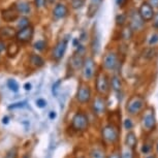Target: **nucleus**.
Instances as JSON below:
<instances>
[{"instance_id": "a19ab883", "label": "nucleus", "mask_w": 158, "mask_h": 158, "mask_svg": "<svg viewBox=\"0 0 158 158\" xmlns=\"http://www.w3.org/2000/svg\"><path fill=\"white\" fill-rule=\"evenodd\" d=\"M58 0H47V2L48 3H50V4H53V3H58Z\"/></svg>"}, {"instance_id": "6ab92c4d", "label": "nucleus", "mask_w": 158, "mask_h": 158, "mask_svg": "<svg viewBox=\"0 0 158 158\" xmlns=\"http://www.w3.org/2000/svg\"><path fill=\"white\" fill-rule=\"evenodd\" d=\"M136 144H138V139H136L135 133L132 132V131L127 132L126 136H125V145H126V147L130 149V150H135Z\"/></svg>"}, {"instance_id": "c756f323", "label": "nucleus", "mask_w": 158, "mask_h": 158, "mask_svg": "<svg viewBox=\"0 0 158 158\" xmlns=\"http://www.w3.org/2000/svg\"><path fill=\"white\" fill-rule=\"evenodd\" d=\"M18 154H19V152H18V149L16 147L10 149L6 154H5L4 158H18Z\"/></svg>"}, {"instance_id": "dca6fc26", "label": "nucleus", "mask_w": 158, "mask_h": 158, "mask_svg": "<svg viewBox=\"0 0 158 158\" xmlns=\"http://www.w3.org/2000/svg\"><path fill=\"white\" fill-rule=\"evenodd\" d=\"M17 30L11 26H3L0 27V40H10L16 38Z\"/></svg>"}, {"instance_id": "f704fd0d", "label": "nucleus", "mask_w": 158, "mask_h": 158, "mask_svg": "<svg viewBox=\"0 0 158 158\" xmlns=\"http://www.w3.org/2000/svg\"><path fill=\"white\" fill-rule=\"evenodd\" d=\"M124 127H125V129L130 130L131 128L133 127V123H132V121H131L130 119H126V120L124 121Z\"/></svg>"}, {"instance_id": "393cba45", "label": "nucleus", "mask_w": 158, "mask_h": 158, "mask_svg": "<svg viewBox=\"0 0 158 158\" xmlns=\"http://www.w3.org/2000/svg\"><path fill=\"white\" fill-rule=\"evenodd\" d=\"M132 34H133V31H132V29L130 28V26H127V27L123 28V30L121 31V37L125 40H131Z\"/></svg>"}, {"instance_id": "f8f14e48", "label": "nucleus", "mask_w": 158, "mask_h": 158, "mask_svg": "<svg viewBox=\"0 0 158 158\" xmlns=\"http://www.w3.org/2000/svg\"><path fill=\"white\" fill-rule=\"evenodd\" d=\"M77 100L80 103L85 104L91 100V89L87 84H81L77 92Z\"/></svg>"}, {"instance_id": "4c0bfd02", "label": "nucleus", "mask_w": 158, "mask_h": 158, "mask_svg": "<svg viewBox=\"0 0 158 158\" xmlns=\"http://www.w3.org/2000/svg\"><path fill=\"white\" fill-rule=\"evenodd\" d=\"M106 158H122V157H121V154L118 153V152H113V153L110 154Z\"/></svg>"}, {"instance_id": "cd10ccee", "label": "nucleus", "mask_w": 158, "mask_h": 158, "mask_svg": "<svg viewBox=\"0 0 158 158\" xmlns=\"http://www.w3.org/2000/svg\"><path fill=\"white\" fill-rule=\"evenodd\" d=\"M126 21H127V17H126V15H124V14H120L116 17V24H117L118 26H124Z\"/></svg>"}, {"instance_id": "f257e3e1", "label": "nucleus", "mask_w": 158, "mask_h": 158, "mask_svg": "<svg viewBox=\"0 0 158 158\" xmlns=\"http://www.w3.org/2000/svg\"><path fill=\"white\" fill-rule=\"evenodd\" d=\"M101 138L106 144L114 145L119 141L120 138V131L118 127L114 124H108L102 127L101 130Z\"/></svg>"}, {"instance_id": "e433bc0d", "label": "nucleus", "mask_w": 158, "mask_h": 158, "mask_svg": "<svg viewBox=\"0 0 158 158\" xmlns=\"http://www.w3.org/2000/svg\"><path fill=\"white\" fill-rule=\"evenodd\" d=\"M36 104H37L38 106H40V108H44V106H46L47 101L44 100V99H41V98H40V99L36 100Z\"/></svg>"}, {"instance_id": "58836bf2", "label": "nucleus", "mask_w": 158, "mask_h": 158, "mask_svg": "<svg viewBox=\"0 0 158 158\" xmlns=\"http://www.w3.org/2000/svg\"><path fill=\"white\" fill-rule=\"evenodd\" d=\"M149 4L152 7H158V0H149Z\"/></svg>"}, {"instance_id": "20e7f679", "label": "nucleus", "mask_w": 158, "mask_h": 158, "mask_svg": "<svg viewBox=\"0 0 158 158\" xmlns=\"http://www.w3.org/2000/svg\"><path fill=\"white\" fill-rule=\"evenodd\" d=\"M95 87L96 91L101 96H106L110 92L111 86H110V79L104 73H98L95 81Z\"/></svg>"}, {"instance_id": "ddd939ff", "label": "nucleus", "mask_w": 158, "mask_h": 158, "mask_svg": "<svg viewBox=\"0 0 158 158\" xmlns=\"http://www.w3.org/2000/svg\"><path fill=\"white\" fill-rule=\"evenodd\" d=\"M19 11H18L16 4H11L10 6H8L4 10H1V18L4 22L6 23H10V22H15L16 20L19 19Z\"/></svg>"}, {"instance_id": "7c9ffc66", "label": "nucleus", "mask_w": 158, "mask_h": 158, "mask_svg": "<svg viewBox=\"0 0 158 158\" xmlns=\"http://www.w3.org/2000/svg\"><path fill=\"white\" fill-rule=\"evenodd\" d=\"M7 86H8V88H10V90L14 91V92H17L18 90H19V84L16 82V80H13V79L8 80Z\"/></svg>"}, {"instance_id": "4468645a", "label": "nucleus", "mask_w": 158, "mask_h": 158, "mask_svg": "<svg viewBox=\"0 0 158 158\" xmlns=\"http://www.w3.org/2000/svg\"><path fill=\"white\" fill-rule=\"evenodd\" d=\"M53 18L55 20H62L68 15V7L66 4L62 3V2H58L53 8L52 11Z\"/></svg>"}, {"instance_id": "aec40b11", "label": "nucleus", "mask_w": 158, "mask_h": 158, "mask_svg": "<svg viewBox=\"0 0 158 158\" xmlns=\"http://www.w3.org/2000/svg\"><path fill=\"white\" fill-rule=\"evenodd\" d=\"M29 63H30L31 66H33V68H40L44 65V60L41 56L32 53L30 57H29Z\"/></svg>"}, {"instance_id": "ea45409f", "label": "nucleus", "mask_w": 158, "mask_h": 158, "mask_svg": "<svg viewBox=\"0 0 158 158\" xmlns=\"http://www.w3.org/2000/svg\"><path fill=\"white\" fill-rule=\"evenodd\" d=\"M116 3H117V5H119V6H122L124 3V0H116Z\"/></svg>"}, {"instance_id": "f3484780", "label": "nucleus", "mask_w": 158, "mask_h": 158, "mask_svg": "<svg viewBox=\"0 0 158 158\" xmlns=\"http://www.w3.org/2000/svg\"><path fill=\"white\" fill-rule=\"evenodd\" d=\"M103 0H90L87 10V16L89 18H93L96 15L98 8H99L100 4L102 3Z\"/></svg>"}, {"instance_id": "6e6552de", "label": "nucleus", "mask_w": 158, "mask_h": 158, "mask_svg": "<svg viewBox=\"0 0 158 158\" xmlns=\"http://www.w3.org/2000/svg\"><path fill=\"white\" fill-rule=\"evenodd\" d=\"M119 64V58L118 55L115 52H109L104 55V57L102 59V66L104 67V69L106 70H115L118 67Z\"/></svg>"}, {"instance_id": "9d476101", "label": "nucleus", "mask_w": 158, "mask_h": 158, "mask_svg": "<svg viewBox=\"0 0 158 158\" xmlns=\"http://www.w3.org/2000/svg\"><path fill=\"white\" fill-rule=\"evenodd\" d=\"M95 67H96V64H95L93 58L91 57L85 58L84 64H83L82 68H83V77H84L86 81H90L92 77H94Z\"/></svg>"}, {"instance_id": "a878e982", "label": "nucleus", "mask_w": 158, "mask_h": 158, "mask_svg": "<svg viewBox=\"0 0 158 158\" xmlns=\"http://www.w3.org/2000/svg\"><path fill=\"white\" fill-rule=\"evenodd\" d=\"M31 24H30V20L28 19L27 17H21L19 18V22H18V28H19V30L20 29H23V28H25V27H28V26H30Z\"/></svg>"}, {"instance_id": "5701e85b", "label": "nucleus", "mask_w": 158, "mask_h": 158, "mask_svg": "<svg viewBox=\"0 0 158 158\" xmlns=\"http://www.w3.org/2000/svg\"><path fill=\"white\" fill-rule=\"evenodd\" d=\"M91 48H92V52L93 54H97L99 52L100 49V40H99V35L95 33L92 37V43H91Z\"/></svg>"}, {"instance_id": "7ed1b4c3", "label": "nucleus", "mask_w": 158, "mask_h": 158, "mask_svg": "<svg viewBox=\"0 0 158 158\" xmlns=\"http://www.w3.org/2000/svg\"><path fill=\"white\" fill-rule=\"evenodd\" d=\"M89 127V119L83 112H77L71 119V128L76 131H85Z\"/></svg>"}, {"instance_id": "b1692460", "label": "nucleus", "mask_w": 158, "mask_h": 158, "mask_svg": "<svg viewBox=\"0 0 158 158\" xmlns=\"http://www.w3.org/2000/svg\"><path fill=\"white\" fill-rule=\"evenodd\" d=\"M89 155H90V158H106L104 151L100 148H93Z\"/></svg>"}, {"instance_id": "2f4dec72", "label": "nucleus", "mask_w": 158, "mask_h": 158, "mask_svg": "<svg viewBox=\"0 0 158 158\" xmlns=\"http://www.w3.org/2000/svg\"><path fill=\"white\" fill-rule=\"evenodd\" d=\"M34 4L37 8H43L46 6L47 0H34Z\"/></svg>"}, {"instance_id": "9b49d317", "label": "nucleus", "mask_w": 158, "mask_h": 158, "mask_svg": "<svg viewBox=\"0 0 158 158\" xmlns=\"http://www.w3.org/2000/svg\"><path fill=\"white\" fill-rule=\"evenodd\" d=\"M106 106H108V104H106V100L103 96L95 97L92 101V111L98 117L106 114Z\"/></svg>"}, {"instance_id": "473e14b6", "label": "nucleus", "mask_w": 158, "mask_h": 158, "mask_svg": "<svg viewBox=\"0 0 158 158\" xmlns=\"http://www.w3.org/2000/svg\"><path fill=\"white\" fill-rule=\"evenodd\" d=\"M121 157L122 158H133V154H132V151L130 149L127 148V150H125L123 153L121 154Z\"/></svg>"}, {"instance_id": "f03ea898", "label": "nucleus", "mask_w": 158, "mask_h": 158, "mask_svg": "<svg viewBox=\"0 0 158 158\" xmlns=\"http://www.w3.org/2000/svg\"><path fill=\"white\" fill-rule=\"evenodd\" d=\"M145 106V100L144 98L139 96V95H133L128 99L126 103V111L128 114L135 116L139 114Z\"/></svg>"}, {"instance_id": "bb28decb", "label": "nucleus", "mask_w": 158, "mask_h": 158, "mask_svg": "<svg viewBox=\"0 0 158 158\" xmlns=\"http://www.w3.org/2000/svg\"><path fill=\"white\" fill-rule=\"evenodd\" d=\"M86 3V0H71V7L73 10H81Z\"/></svg>"}, {"instance_id": "412c9836", "label": "nucleus", "mask_w": 158, "mask_h": 158, "mask_svg": "<svg viewBox=\"0 0 158 158\" xmlns=\"http://www.w3.org/2000/svg\"><path fill=\"white\" fill-rule=\"evenodd\" d=\"M110 86L116 93H119L122 90V80L119 76H113L111 81H110Z\"/></svg>"}, {"instance_id": "a211bd4d", "label": "nucleus", "mask_w": 158, "mask_h": 158, "mask_svg": "<svg viewBox=\"0 0 158 158\" xmlns=\"http://www.w3.org/2000/svg\"><path fill=\"white\" fill-rule=\"evenodd\" d=\"M20 50H21V47L18 41H10L6 47V55L10 58L16 57V56L19 54Z\"/></svg>"}, {"instance_id": "423d86ee", "label": "nucleus", "mask_w": 158, "mask_h": 158, "mask_svg": "<svg viewBox=\"0 0 158 158\" xmlns=\"http://www.w3.org/2000/svg\"><path fill=\"white\" fill-rule=\"evenodd\" d=\"M67 44H68V38L67 36L62 38L56 44V46L54 47L53 49V52H52V57L54 59L55 61H60L63 56L65 54L67 50Z\"/></svg>"}, {"instance_id": "c03bdc74", "label": "nucleus", "mask_w": 158, "mask_h": 158, "mask_svg": "<svg viewBox=\"0 0 158 158\" xmlns=\"http://www.w3.org/2000/svg\"><path fill=\"white\" fill-rule=\"evenodd\" d=\"M79 158H85L84 156H82V157H79Z\"/></svg>"}, {"instance_id": "79ce46f5", "label": "nucleus", "mask_w": 158, "mask_h": 158, "mask_svg": "<svg viewBox=\"0 0 158 158\" xmlns=\"http://www.w3.org/2000/svg\"><path fill=\"white\" fill-rule=\"evenodd\" d=\"M25 89H26V90H29V89H31V85L30 84H26L25 85Z\"/></svg>"}, {"instance_id": "4be33fe9", "label": "nucleus", "mask_w": 158, "mask_h": 158, "mask_svg": "<svg viewBox=\"0 0 158 158\" xmlns=\"http://www.w3.org/2000/svg\"><path fill=\"white\" fill-rule=\"evenodd\" d=\"M16 4V7L19 14H22V15H27L30 13L31 10V6H30V3L27 1H19L17 2Z\"/></svg>"}, {"instance_id": "c9c22d12", "label": "nucleus", "mask_w": 158, "mask_h": 158, "mask_svg": "<svg viewBox=\"0 0 158 158\" xmlns=\"http://www.w3.org/2000/svg\"><path fill=\"white\" fill-rule=\"evenodd\" d=\"M151 149H152V147L150 144H144V146L142 147V152L144 154H148L149 152L151 151Z\"/></svg>"}, {"instance_id": "37998d69", "label": "nucleus", "mask_w": 158, "mask_h": 158, "mask_svg": "<svg viewBox=\"0 0 158 158\" xmlns=\"http://www.w3.org/2000/svg\"><path fill=\"white\" fill-rule=\"evenodd\" d=\"M146 158H156L155 156H148V157H146Z\"/></svg>"}, {"instance_id": "72a5a7b5", "label": "nucleus", "mask_w": 158, "mask_h": 158, "mask_svg": "<svg viewBox=\"0 0 158 158\" xmlns=\"http://www.w3.org/2000/svg\"><path fill=\"white\" fill-rule=\"evenodd\" d=\"M158 43V33H154L153 35L151 36L150 40H149V44L150 46H154Z\"/></svg>"}, {"instance_id": "1a4fd4ad", "label": "nucleus", "mask_w": 158, "mask_h": 158, "mask_svg": "<svg viewBox=\"0 0 158 158\" xmlns=\"http://www.w3.org/2000/svg\"><path fill=\"white\" fill-rule=\"evenodd\" d=\"M139 16L143 22H150L155 17L154 8L149 4V2H143L139 8Z\"/></svg>"}, {"instance_id": "39448f33", "label": "nucleus", "mask_w": 158, "mask_h": 158, "mask_svg": "<svg viewBox=\"0 0 158 158\" xmlns=\"http://www.w3.org/2000/svg\"><path fill=\"white\" fill-rule=\"evenodd\" d=\"M155 125H156V119H155L154 110L150 108L144 113L142 118V127L145 131L150 132L155 128Z\"/></svg>"}, {"instance_id": "2eb2a0df", "label": "nucleus", "mask_w": 158, "mask_h": 158, "mask_svg": "<svg viewBox=\"0 0 158 158\" xmlns=\"http://www.w3.org/2000/svg\"><path fill=\"white\" fill-rule=\"evenodd\" d=\"M84 56H83L82 53H74V54L71 56V58L69 59V65L73 70H79L83 67V64H84Z\"/></svg>"}, {"instance_id": "0eeeda50", "label": "nucleus", "mask_w": 158, "mask_h": 158, "mask_svg": "<svg viewBox=\"0 0 158 158\" xmlns=\"http://www.w3.org/2000/svg\"><path fill=\"white\" fill-rule=\"evenodd\" d=\"M34 35V28L33 26H28L23 29L17 31L16 34V40L19 44H27L29 41H31V40L33 38Z\"/></svg>"}, {"instance_id": "c85d7f7f", "label": "nucleus", "mask_w": 158, "mask_h": 158, "mask_svg": "<svg viewBox=\"0 0 158 158\" xmlns=\"http://www.w3.org/2000/svg\"><path fill=\"white\" fill-rule=\"evenodd\" d=\"M33 47H34V49L36 51H40V52H41V51H44L47 48V43L44 40H40L33 44Z\"/></svg>"}]
</instances>
